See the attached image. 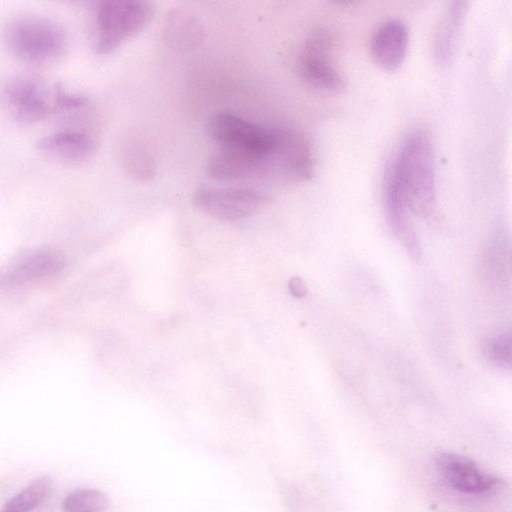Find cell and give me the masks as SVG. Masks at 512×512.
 <instances>
[{
	"mask_svg": "<svg viewBox=\"0 0 512 512\" xmlns=\"http://www.w3.org/2000/svg\"><path fill=\"white\" fill-rule=\"evenodd\" d=\"M386 173L411 213L420 218L433 213L436 205L435 157L427 130L416 128L404 137Z\"/></svg>",
	"mask_w": 512,
	"mask_h": 512,
	"instance_id": "obj_1",
	"label": "cell"
},
{
	"mask_svg": "<svg viewBox=\"0 0 512 512\" xmlns=\"http://www.w3.org/2000/svg\"><path fill=\"white\" fill-rule=\"evenodd\" d=\"M8 51L17 59L33 64L50 62L67 47L64 28L53 19L26 15L8 22L3 32Z\"/></svg>",
	"mask_w": 512,
	"mask_h": 512,
	"instance_id": "obj_2",
	"label": "cell"
},
{
	"mask_svg": "<svg viewBox=\"0 0 512 512\" xmlns=\"http://www.w3.org/2000/svg\"><path fill=\"white\" fill-rule=\"evenodd\" d=\"M154 14L152 3L141 0H102L95 8L93 48L109 54L138 34Z\"/></svg>",
	"mask_w": 512,
	"mask_h": 512,
	"instance_id": "obj_3",
	"label": "cell"
},
{
	"mask_svg": "<svg viewBox=\"0 0 512 512\" xmlns=\"http://www.w3.org/2000/svg\"><path fill=\"white\" fill-rule=\"evenodd\" d=\"M54 88L50 90L41 78L31 74H17L6 80L1 98L17 123L30 125L55 111Z\"/></svg>",
	"mask_w": 512,
	"mask_h": 512,
	"instance_id": "obj_4",
	"label": "cell"
},
{
	"mask_svg": "<svg viewBox=\"0 0 512 512\" xmlns=\"http://www.w3.org/2000/svg\"><path fill=\"white\" fill-rule=\"evenodd\" d=\"M332 35L318 27L306 37L297 59V71L308 85L329 92H341L344 79L330 60Z\"/></svg>",
	"mask_w": 512,
	"mask_h": 512,
	"instance_id": "obj_5",
	"label": "cell"
},
{
	"mask_svg": "<svg viewBox=\"0 0 512 512\" xmlns=\"http://www.w3.org/2000/svg\"><path fill=\"white\" fill-rule=\"evenodd\" d=\"M270 201V196L252 188L202 186L193 196L197 209L224 221H237L250 217Z\"/></svg>",
	"mask_w": 512,
	"mask_h": 512,
	"instance_id": "obj_6",
	"label": "cell"
},
{
	"mask_svg": "<svg viewBox=\"0 0 512 512\" xmlns=\"http://www.w3.org/2000/svg\"><path fill=\"white\" fill-rule=\"evenodd\" d=\"M207 130L217 147L253 152L268 158L274 144L273 130L231 113H217L208 121Z\"/></svg>",
	"mask_w": 512,
	"mask_h": 512,
	"instance_id": "obj_7",
	"label": "cell"
},
{
	"mask_svg": "<svg viewBox=\"0 0 512 512\" xmlns=\"http://www.w3.org/2000/svg\"><path fill=\"white\" fill-rule=\"evenodd\" d=\"M65 267L63 254L51 248L26 251L0 268V288L31 285L59 274Z\"/></svg>",
	"mask_w": 512,
	"mask_h": 512,
	"instance_id": "obj_8",
	"label": "cell"
},
{
	"mask_svg": "<svg viewBox=\"0 0 512 512\" xmlns=\"http://www.w3.org/2000/svg\"><path fill=\"white\" fill-rule=\"evenodd\" d=\"M273 134L274 144L266 165L291 180L309 179L314 160L308 140L301 133L285 128L273 129Z\"/></svg>",
	"mask_w": 512,
	"mask_h": 512,
	"instance_id": "obj_9",
	"label": "cell"
},
{
	"mask_svg": "<svg viewBox=\"0 0 512 512\" xmlns=\"http://www.w3.org/2000/svg\"><path fill=\"white\" fill-rule=\"evenodd\" d=\"M436 467L453 489L465 494H483L495 486V477L483 471L473 460L450 452H441Z\"/></svg>",
	"mask_w": 512,
	"mask_h": 512,
	"instance_id": "obj_10",
	"label": "cell"
},
{
	"mask_svg": "<svg viewBox=\"0 0 512 512\" xmlns=\"http://www.w3.org/2000/svg\"><path fill=\"white\" fill-rule=\"evenodd\" d=\"M408 48V30L400 19H389L374 31L370 49L375 62L383 69L394 71L404 62Z\"/></svg>",
	"mask_w": 512,
	"mask_h": 512,
	"instance_id": "obj_11",
	"label": "cell"
},
{
	"mask_svg": "<svg viewBox=\"0 0 512 512\" xmlns=\"http://www.w3.org/2000/svg\"><path fill=\"white\" fill-rule=\"evenodd\" d=\"M267 158L249 151L217 147L207 163L208 175L219 181H235L265 167Z\"/></svg>",
	"mask_w": 512,
	"mask_h": 512,
	"instance_id": "obj_12",
	"label": "cell"
},
{
	"mask_svg": "<svg viewBox=\"0 0 512 512\" xmlns=\"http://www.w3.org/2000/svg\"><path fill=\"white\" fill-rule=\"evenodd\" d=\"M383 199L388 224L414 260L420 258V244L399 190L386 173L383 184Z\"/></svg>",
	"mask_w": 512,
	"mask_h": 512,
	"instance_id": "obj_13",
	"label": "cell"
},
{
	"mask_svg": "<svg viewBox=\"0 0 512 512\" xmlns=\"http://www.w3.org/2000/svg\"><path fill=\"white\" fill-rule=\"evenodd\" d=\"M36 147L49 157L73 164L90 158L95 151V142L86 133L65 129L40 138Z\"/></svg>",
	"mask_w": 512,
	"mask_h": 512,
	"instance_id": "obj_14",
	"label": "cell"
},
{
	"mask_svg": "<svg viewBox=\"0 0 512 512\" xmlns=\"http://www.w3.org/2000/svg\"><path fill=\"white\" fill-rule=\"evenodd\" d=\"M467 12V1H451L445 8L433 42V55L439 65H448L453 60Z\"/></svg>",
	"mask_w": 512,
	"mask_h": 512,
	"instance_id": "obj_15",
	"label": "cell"
},
{
	"mask_svg": "<svg viewBox=\"0 0 512 512\" xmlns=\"http://www.w3.org/2000/svg\"><path fill=\"white\" fill-rule=\"evenodd\" d=\"M163 33L165 40L177 48H194L202 40V28L198 19L183 10L171 12Z\"/></svg>",
	"mask_w": 512,
	"mask_h": 512,
	"instance_id": "obj_16",
	"label": "cell"
},
{
	"mask_svg": "<svg viewBox=\"0 0 512 512\" xmlns=\"http://www.w3.org/2000/svg\"><path fill=\"white\" fill-rule=\"evenodd\" d=\"M52 489L50 477H37L7 501L0 512H30L48 499Z\"/></svg>",
	"mask_w": 512,
	"mask_h": 512,
	"instance_id": "obj_17",
	"label": "cell"
},
{
	"mask_svg": "<svg viewBox=\"0 0 512 512\" xmlns=\"http://www.w3.org/2000/svg\"><path fill=\"white\" fill-rule=\"evenodd\" d=\"M139 135H129L123 155L126 169L133 177L147 180L154 175V160L146 143Z\"/></svg>",
	"mask_w": 512,
	"mask_h": 512,
	"instance_id": "obj_18",
	"label": "cell"
},
{
	"mask_svg": "<svg viewBox=\"0 0 512 512\" xmlns=\"http://www.w3.org/2000/svg\"><path fill=\"white\" fill-rule=\"evenodd\" d=\"M109 506L108 496L93 488L77 489L69 493L62 503L63 512H104Z\"/></svg>",
	"mask_w": 512,
	"mask_h": 512,
	"instance_id": "obj_19",
	"label": "cell"
},
{
	"mask_svg": "<svg viewBox=\"0 0 512 512\" xmlns=\"http://www.w3.org/2000/svg\"><path fill=\"white\" fill-rule=\"evenodd\" d=\"M511 334L505 332L490 338L485 345L486 356L497 367H511Z\"/></svg>",
	"mask_w": 512,
	"mask_h": 512,
	"instance_id": "obj_20",
	"label": "cell"
},
{
	"mask_svg": "<svg viewBox=\"0 0 512 512\" xmlns=\"http://www.w3.org/2000/svg\"><path fill=\"white\" fill-rule=\"evenodd\" d=\"M88 102V98L82 94L69 92L60 85L54 87L53 103L55 110H76L86 106Z\"/></svg>",
	"mask_w": 512,
	"mask_h": 512,
	"instance_id": "obj_21",
	"label": "cell"
},
{
	"mask_svg": "<svg viewBox=\"0 0 512 512\" xmlns=\"http://www.w3.org/2000/svg\"><path fill=\"white\" fill-rule=\"evenodd\" d=\"M290 293L298 299L304 298L307 295L308 288L306 282L298 276L290 278L288 283Z\"/></svg>",
	"mask_w": 512,
	"mask_h": 512,
	"instance_id": "obj_22",
	"label": "cell"
}]
</instances>
